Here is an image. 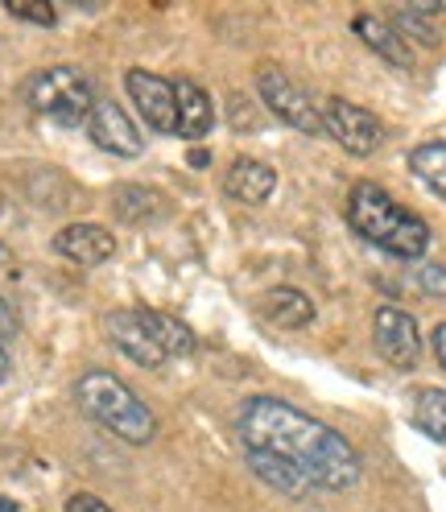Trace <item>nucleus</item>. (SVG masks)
<instances>
[{
	"mask_svg": "<svg viewBox=\"0 0 446 512\" xmlns=\"http://www.w3.org/2000/svg\"><path fill=\"white\" fill-rule=\"evenodd\" d=\"M418 285L430 294V298H446V269L442 265H418Z\"/></svg>",
	"mask_w": 446,
	"mask_h": 512,
	"instance_id": "4be33fe9",
	"label": "nucleus"
},
{
	"mask_svg": "<svg viewBox=\"0 0 446 512\" xmlns=\"http://www.w3.org/2000/svg\"><path fill=\"white\" fill-rule=\"evenodd\" d=\"M141 314H145V323H149L153 339L166 347V356H170V360H174V356H190V351H195V331H190L182 318L162 314V310H141Z\"/></svg>",
	"mask_w": 446,
	"mask_h": 512,
	"instance_id": "f3484780",
	"label": "nucleus"
},
{
	"mask_svg": "<svg viewBox=\"0 0 446 512\" xmlns=\"http://www.w3.org/2000/svg\"><path fill=\"white\" fill-rule=\"evenodd\" d=\"M116 211L124 219H145V215H157L162 211V195L149 186H124L120 195H116Z\"/></svg>",
	"mask_w": 446,
	"mask_h": 512,
	"instance_id": "aec40b11",
	"label": "nucleus"
},
{
	"mask_svg": "<svg viewBox=\"0 0 446 512\" xmlns=\"http://www.w3.org/2000/svg\"><path fill=\"white\" fill-rule=\"evenodd\" d=\"M13 335H17V314L5 298H0V339H13Z\"/></svg>",
	"mask_w": 446,
	"mask_h": 512,
	"instance_id": "393cba45",
	"label": "nucleus"
},
{
	"mask_svg": "<svg viewBox=\"0 0 446 512\" xmlns=\"http://www.w3.org/2000/svg\"><path fill=\"white\" fill-rule=\"evenodd\" d=\"M9 376V351H5V339H0V380Z\"/></svg>",
	"mask_w": 446,
	"mask_h": 512,
	"instance_id": "cd10ccee",
	"label": "nucleus"
},
{
	"mask_svg": "<svg viewBox=\"0 0 446 512\" xmlns=\"http://www.w3.org/2000/svg\"><path fill=\"white\" fill-rule=\"evenodd\" d=\"M389 25L397 29L401 38H413V42H422V46H438V29L422 17V13H413V9H401L389 17Z\"/></svg>",
	"mask_w": 446,
	"mask_h": 512,
	"instance_id": "412c9836",
	"label": "nucleus"
},
{
	"mask_svg": "<svg viewBox=\"0 0 446 512\" xmlns=\"http://www.w3.org/2000/svg\"><path fill=\"white\" fill-rule=\"evenodd\" d=\"M87 137L104 153H116V157H137L145 149V137L137 133V124L124 116V108L116 100H95V108L87 116Z\"/></svg>",
	"mask_w": 446,
	"mask_h": 512,
	"instance_id": "9d476101",
	"label": "nucleus"
},
{
	"mask_svg": "<svg viewBox=\"0 0 446 512\" xmlns=\"http://www.w3.org/2000/svg\"><path fill=\"white\" fill-rule=\"evenodd\" d=\"M273 186H277V174L273 166L257 162V157H240V162H232V170L223 174V190H228L232 199L248 203V207H257L273 195Z\"/></svg>",
	"mask_w": 446,
	"mask_h": 512,
	"instance_id": "ddd939ff",
	"label": "nucleus"
},
{
	"mask_svg": "<svg viewBox=\"0 0 446 512\" xmlns=\"http://www.w3.org/2000/svg\"><path fill=\"white\" fill-rule=\"evenodd\" d=\"M413 426L434 442H446V389H422L413 397Z\"/></svg>",
	"mask_w": 446,
	"mask_h": 512,
	"instance_id": "6ab92c4d",
	"label": "nucleus"
},
{
	"mask_svg": "<svg viewBox=\"0 0 446 512\" xmlns=\"http://www.w3.org/2000/svg\"><path fill=\"white\" fill-rule=\"evenodd\" d=\"M0 512H17V504H13V500H5V496H0Z\"/></svg>",
	"mask_w": 446,
	"mask_h": 512,
	"instance_id": "c85d7f7f",
	"label": "nucleus"
},
{
	"mask_svg": "<svg viewBox=\"0 0 446 512\" xmlns=\"http://www.w3.org/2000/svg\"><path fill=\"white\" fill-rule=\"evenodd\" d=\"M265 318L281 331H298V327H310L314 323V302L294 290V285H277V290L265 294Z\"/></svg>",
	"mask_w": 446,
	"mask_h": 512,
	"instance_id": "dca6fc26",
	"label": "nucleus"
},
{
	"mask_svg": "<svg viewBox=\"0 0 446 512\" xmlns=\"http://www.w3.org/2000/svg\"><path fill=\"white\" fill-rule=\"evenodd\" d=\"M174 95H178V137L186 141H203L215 124V108L207 100V91L190 79H178L174 83Z\"/></svg>",
	"mask_w": 446,
	"mask_h": 512,
	"instance_id": "4468645a",
	"label": "nucleus"
},
{
	"mask_svg": "<svg viewBox=\"0 0 446 512\" xmlns=\"http://www.w3.org/2000/svg\"><path fill=\"white\" fill-rule=\"evenodd\" d=\"M54 252L58 256H67V261L75 265H104L116 256V236L108 228H100V223H71V228H62L54 236Z\"/></svg>",
	"mask_w": 446,
	"mask_h": 512,
	"instance_id": "9b49d317",
	"label": "nucleus"
},
{
	"mask_svg": "<svg viewBox=\"0 0 446 512\" xmlns=\"http://www.w3.org/2000/svg\"><path fill=\"white\" fill-rule=\"evenodd\" d=\"M248 467H252V475H261L265 484H269L273 492H281V496L306 500V496L318 492L294 463H285V459H277V455H269V451H248Z\"/></svg>",
	"mask_w": 446,
	"mask_h": 512,
	"instance_id": "2eb2a0df",
	"label": "nucleus"
},
{
	"mask_svg": "<svg viewBox=\"0 0 446 512\" xmlns=\"http://www.w3.org/2000/svg\"><path fill=\"white\" fill-rule=\"evenodd\" d=\"M257 95H261V104H265L281 124L298 128V133H306V137H327L323 108H318L310 95H306L290 75H285L281 67H261V71H257Z\"/></svg>",
	"mask_w": 446,
	"mask_h": 512,
	"instance_id": "39448f33",
	"label": "nucleus"
},
{
	"mask_svg": "<svg viewBox=\"0 0 446 512\" xmlns=\"http://www.w3.org/2000/svg\"><path fill=\"white\" fill-rule=\"evenodd\" d=\"M352 29H356V38H360L372 54H380V58L389 62V67H397V71H409V67H413V50L405 46V38L397 34V29H393L385 17L360 13V17L352 21Z\"/></svg>",
	"mask_w": 446,
	"mask_h": 512,
	"instance_id": "f8f14e48",
	"label": "nucleus"
},
{
	"mask_svg": "<svg viewBox=\"0 0 446 512\" xmlns=\"http://www.w3.org/2000/svg\"><path fill=\"white\" fill-rule=\"evenodd\" d=\"M409 170L418 174L438 199H446V141H426L409 153Z\"/></svg>",
	"mask_w": 446,
	"mask_h": 512,
	"instance_id": "a211bd4d",
	"label": "nucleus"
},
{
	"mask_svg": "<svg viewBox=\"0 0 446 512\" xmlns=\"http://www.w3.org/2000/svg\"><path fill=\"white\" fill-rule=\"evenodd\" d=\"M0 261H5V244H0Z\"/></svg>",
	"mask_w": 446,
	"mask_h": 512,
	"instance_id": "c756f323",
	"label": "nucleus"
},
{
	"mask_svg": "<svg viewBox=\"0 0 446 512\" xmlns=\"http://www.w3.org/2000/svg\"><path fill=\"white\" fill-rule=\"evenodd\" d=\"M104 331H108L112 347L124 351V356H129L133 364H141V368H157V364L170 360L166 347L153 339V331H149V323H145L141 310H112V314L104 318Z\"/></svg>",
	"mask_w": 446,
	"mask_h": 512,
	"instance_id": "1a4fd4ad",
	"label": "nucleus"
},
{
	"mask_svg": "<svg viewBox=\"0 0 446 512\" xmlns=\"http://www.w3.org/2000/svg\"><path fill=\"white\" fill-rule=\"evenodd\" d=\"M190 166H195V170H207V149H195V153H190Z\"/></svg>",
	"mask_w": 446,
	"mask_h": 512,
	"instance_id": "bb28decb",
	"label": "nucleus"
},
{
	"mask_svg": "<svg viewBox=\"0 0 446 512\" xmlns=\"http://www.w3.org/2000/svg\"><path fill=\"white\" fill-rule=\"evenodd\" d=\"M434 356H438V364L446 368V323L434 331Z\"/></svg>",
	"mask_w": 446,
	"mask_h": 512,
	"instance_id": "a878e982",
	"label": "nucleus"
},
{
	"mask_svg": "<svg viewBox=\"0 0 446 512\" xmlns=\"http://www.w3.org/2000/svg\"><path fill=\"white\" fill-rule=\"evenodd\" d=\"M124 87H129L137 112L145 116V124L153 128V133H178V95H174L170 79L133 67L129 75H124Z\"/></svg>",
	"mask_w": 446,
	"mask_h": 512,
	"instance_id": "6e6552de",
	"label": "nucleus"
},
{
	"mask_svg": "<svg viewBox=\"0 0 446 512\" xmlns=\"http://www.w3.org/2000/svg\"><path fill=\"white\" fill-rule=\"evenodd\" d=\"M323 128H327V137L352 157H368L385 145V124H380V116H372L368 108H360L352 100H327Z\"/></svg>",
	"mask_w": 446,
	"mask_h": 512,
	"instance_id": "423d86ee",
	"label": "nucleus"
},
{
	"mask_svg": "<svg viewBox=\"0 0 446 512\" xmlns=\"http://www.w3.org/2000/svg\"><path fill=\"white\" fill-rule=\"evenodd\" d=\"M67 512H112L100 496H91V492H75L71 500H67Z\"/></svg>",
	"mask_w": 446,
	"mask_h": 512,
	"instance_id": "b1692460",
	"label": "nucleus"
},
{
	"mask_svg": "<svg viewBox=\"0 0 446 512\" xmlns=\"http://www.w3.org/2000/svg\"><path fill=\"white\" fill-rule=\"evenodd\" d=\"M75 397H79L87 418L100 422L104 430H112L116 438L133 442V446L153 442V434H157L153 409L124 380H116L112 372H83L79 384H75Z\"/></svg>",
	"mask_w": 446,
	"mask_h": 512,
	"instance_id": "7ed1b4c3",
	"label": "nucleus"
},
{
	"mask_svg": "<svg viewBox=\"0 0 446 512\" xmlns=\"http://www.w3.org/2000/svg\"><path fill=\"white\" fill-rule=\"evenodd\" d=\"M9 13L13 17H21V21H38V25H54L58 21V13H54V5H9Z\"/></svg>",
	"mask_w": 446,
	"mask_h": 512,
	"instance_id": "5701e85b",
	"label": "nucleus"
},
{
	"mask_svg": "<svg viewBox=\"0 0 446 512\" xmlns=\"http://www.w3.org/2000/svg\"><path fill=\"white\" fill-rule=\"evenodd\" d=\"M244 451H269L294 463L318 492H347L360 479V455L339 430L277 397H248L240 405Z\"/></svg>",
	"mask_w": 446,
	"mask_h": 512,
	"instance_id": "f257e3e1",
	"label": "nucleus"
},
{
	"mask_svg": "<svg viewBox=\"0 0 446 512\" xmlns=\"http://www.w3.org/2000/svg\"><path fill=\"white\" fill-rule=\"evenodd\" d=\"M25 100L34 112L58 120V124H87L95 95L79 67H46L25 83Z\"/></svg>",
	"mask_w": 446,
	"mask_h": 512,
	"instance_id": "20e7f679",
	"label": "nucleus"
},
{
	"mask_svg": "<svg viewBox=\"0 0 446 512\" xmlns=\"http://www.w3.org/2000/svg\"><path fill=\"white\" fill-rule=\"evenodd\" d=\"M372 339H376V351L385 356L393 368L409 372L422 356V331L413 323V314H405L401 306H380L376 318H372Z\"/></svg>",
	"mask_w": 446,
	"mask_h": 512,
	"instance_id": "0eeeda50",
	"label": "nucleus"
},
{
	"mask_svg": "<svg viewBox=\"0 0 446 512\" xmlns=\"http://www.w3.org/2000/svg\"><path fill=\"white\" fill-rule=\"evenodd\" d=\"M347 223L380 252L397 256V261H422L430 248V228L422 215L405 211L385 186L356 182L347 195Z\"/></svg>",
	"mask_w": 446,
	"mask_h": 512,
	"instance_id": "f03ea898",
	"label": "nucleus"
}]
</instances>
